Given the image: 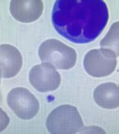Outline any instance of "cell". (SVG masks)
Masks as SVG:
<instances>
[{
	"mask_svg": "<svg viewBox=\"0 0 119 134\" xmlns=\"http://www.w3.org/2000/svg\"><path fill=\"white\" fill-rule=\"evenodd\" d=\"M38 53L42 62L52 64L57 69L68 70L76 62V51L58 40L45 41L41 44Z\"/></svg>",
	"mask_w": 119,
	"mask_h": 134,
	"instance_id": "3957f363",
	"label": "cell"
},
{
	"mask_svg": "<svg viewBox=\"0 0 119 134\" xmlns=\"http://www.w3.org/2000/svg\"><path fill=\"white\" fill-rule=\"evenodd\" d=\"M10 119L7 113L0 108V132L5 130L9 125Z\"/></svg>",
	"mask_w": 119,
	"mask_h": 134,
	"instance_id": "8fae6325",
	"label": "cell"
},
{
	"mask_svg": "<svg viewBox=\"0 0 119 134\" xmlns=\"http://www.w3.org/2000/svg\"><path fill=\"white\" fill-rule=\"evenodd\" d=\"M100 46L102 49H109L119 57V21L112 25L107 35L101 40Z\"/></svg>",
	"mask_w": 119,
	"mask_h": 134,
	"instance_id": "30bf717a",
	"label": "cell"
},
{
	"mask_svg": "<svg viewBox=\"0 0 119 134\" xmlns=\"http://www.w3.org/2000/svg\"><path fill=\"white\" fill-rule=\"evenodd\" d=\"M42 0H11L10 11L18 21L31 23L38 20L42 14Z\"/></svg>",
	"mask_w": 119,
	"mask_h": 134,
	"instance_id": "52a82bcc",
	"label": "cell"
},
{
	"mask_svg": "<svg viewBox=\"0 0 119 134\" xmlns=\"http://www.w3.org/2000/svg\"><path fill=\"white\" fill-rule=\"evenodd\" d=\"M108 20L107 7L103 0H56L52 12L56 31L75 43L95 40Z\"/></svg>",
	"mask_w": 119,
	"mask_h": 134,
	"instance_id": "6da1fadb",
	"label": "cell"
},
{
	"mask_svg": "<svg viewBox=\"0 0 119 134\" xmlns=\"http://www.w3.org/2000/svg\"><path fill=\"white\" fill-rule=\"evenodd\" d=\"M1 70H0V83H1Z\"/></svg>",
	"mask_w": 119,
	"mask_h": 134,
	"instance_id": "7c38bea8",
	"label": "cell"
},
{
	"mask_svg": "<svg viewBox=\"0 0 119 134\" xmlns=\"http://www.w3.org/2000/svg\"><path fill=\"white\" fill-rule=\"evenodd\" d=\"M46 126L50 133H76L83 128V124L76 108L63 105L56 108L48 117Z\"/></svg>",
	"mask_w": 119,
	"mask_h": 134,
	"instance_id": "7a4b0ae2",
	"label": "cell"
},
{
	"mask_svg": "<svg viewBox=\"0 0 119 134\" xmlns=\"http://www.w3.org/2000/svg\"><path fill=\"white\" fill-rule=\"evenodd\" d=\"M94 100L100 107L115 109L119 107V86L108 82L98 86L94 91Z\"/></svg>",
	"mask_w": 119,
	"mask_h": 134,
	"instance_id": "9c48e42d",
	"label": "cell"
},
{
	"mask_svg": "<svg viewBox=\"0 0 119 134\" xmlns=\"http://www.w3.org/2000/svg\"><path fill=\"white\" fill-rule=\"evenodd\" d=\"M7 103L14 113L23 120L31 119L39 111L38 100L31 91L24 87L11 90L8 94Z\"/></svg>",
	"mask_w": 119,
	"mask_h": 134,
	"instance_id": "5b68a950",
	"label": "cell"
},
{
	"mask_svg": "<svg viewBox=\"0 0 119 134\" xmlns=\"http://www.w3.org/2000/svg\"><path fill=\"white\" fill-rule=\"evenodd\" d=\"M117 56L109 49H93L85 56L83 66L89 75L94 77H105L116 69Z\"/></svg>",
	"mask_w": 119,
	"mask_h": 134,
	"instance_id": "277c9868",
	"label": "cell"
},
{
	"mask_svg": "<svg viewBox=\"0 0 119 134\" xmlns=\"http://www.w3.org/2000/svg\"><path fill=\"white\" fill-rule=\"evenodd\" d=\"M29 81L37 91L45 93L56 90L60 86L61 77L54 67L45 62L31 69Z\"/></svg>",
	"mask_w": 119,
	"mask_h": 134,
	"instance_id": "8992f818",
	"label": "cell"
},
{
	"mask_svg": "<svg viewBox=\"0 0 119 134\" xmlns=\"http://www.w3.org/2000/svg\"><path fill=\"white\" fill-rule=\"evenodd\" d=\"M22 64V57L18 49L9 44L0 45V70L3 78L16 76Z\"/></svg>",
	"mask_w": 119,
	"mask_h": 134,
	"instance_id": "ba28073f",
	"label": "cell"
}]
</instances>
